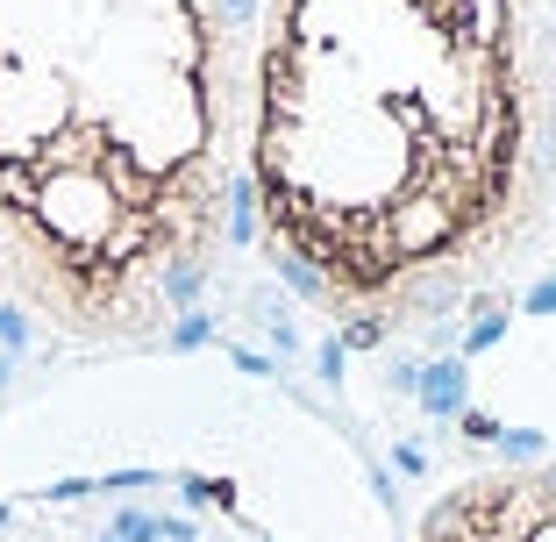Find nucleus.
I'll return each instance as SVG.
<instances>
[{
    "label": "nucleus",
    "instance_id": "nucleus-2",
    "mask_svg": "<svg viewBox=\"0 0 556 542\" xmlns=\"http://www.w3.org/2000/svg\"><path fill=\"white\" fill-rule=\"evenodd\" d=\"M264 0H0V300L79 350H150L243 214Z\"/></svg>",
    "mask_w": 556,
    "mask_h": 542
},
{
    "label": "nucleus",
    "instance_id": "nucleus-3",
    "mask_svg": "<svg viewBox=\"0 0 556 542\" xmlns=\"http://www.w3.org/2000/svg\"><path fill=\"white\" fill-rule=\"evenodd\" d=\"M414 542H556V457H507L450 478Z\"/></svg>",
    "mask_w": 556,
    "mask_h": 542
},
{
    "label": "nucleus",
    "instance_id": "nucleus-1",
    "mask_svg": "<svg viewBox=\"0 0 556 542\" xmlns=\"http://www.w3.org/2000/svg\"><path fill=\"white\" fill-rule=\"evenodd\" d=\"M556 222V0H264L236 236L357 343L464 322Z\"/></svg>",
    "mask_w": 556,
    "mask_h": 542
}]
</instances>
